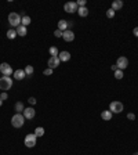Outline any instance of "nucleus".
<instances>
[{
	"label": "nucleus",
	"instance_id": "12",
	"mask_svg": "<svg viewBox=\"0 0 138 155\" xmlns=\"http://www.w3.org/2000/svg\"><path fill=\"white\" fill-rule=\"evenodd\" d=\"M25 76H26L25 69H17V71H14V79H15V80H22Z\"/></svg>",
	"mask_w": 138,
	"mask_h": 155
},
{
	"label": "nucleus",
	"instance_id": "5",
	"mask_svg": "<svg viewBox=\"0 0 138 155\" xmlns=\"http://www.w3.org/2000/svg\"><path fill=\"white\" fill-rule=\"evenodd\" d=\"M123 108H124V105L122 101H112L109 105V111L112 114H120L123 111Z\"/></svg>",
	"mask_w": 138,
	"mask_h": 155
},
{
	"label": "nucleus",
	"instance_id": "8",
	"mask_svg": "<svg viewBox=\"0 0 138 155\" xmlns=\"http://www.w3.org/2000/svg\"><path fill=\"white\" fill-rule=\"evenodd\" d=\"M116 67H117V69L124 71L128 67V60L126 57H119L116 61Z\"/></svg>",
	"mask_w": 138,
	"mask_h": 155
},
{
	"label": "nucleus",
	"instance_id": "10",
	"mask_svg": "<svg viewBox=\"0 0 138 155\" xmlns=\"http://www.w3.org/2000/svg\"><path fill=\"white\" fill-rule=\"evenodd\" d=\"M22 115L25 116V119H33L35 115H36V111H35L32 107L25 108V109H24V112H22Z\"/></svg>",
	"mask_w": 138,
	"mask_h": 155
},
{
	"label": "nucleus",
	"instance_id": "32",
	"mask_svg": "<svg viewBox=\"0 0 138 155\" xmlns=\"http://www.w3.org/2000/svg\"><path fill=\"white\" fill-rule=\"evenodd\" d=\"M127 118L130 119V121H134V119H135V115H134V114H128Z\"/></svg>",
	"mask_w": 138,
	"mask_h": 155
},
{
	"label": "nucleus",
	"instance_id": "29",
	"mask_svg": "<svg viewBox=\"0 0 138 155\" xmlns=\"http://www.w3.org/2000/svg\"><path fill=\"white\" fill-rule=\"evenodd\" d=\"M8 98V94L6 93V91H1V94H0V100L1 101H4V100H7Z\"/></svg>",
	"mask_w": 138,
	"mask_h": 155
},
{
	"label": "nucleus",
	"instance_id": "33",
	"mask_svg": "<svg viewBox=\"0 0 138 155\" xmlns=\"http://www.w3.org/2000/svg\"><path fill=\"white\" fill-rule=\"evenodd\" d=\"M133 33H134V36H137V38H138V27L133 29Z\"/></svg>",
	"mask_w": 138,
	"mask_h": 155
},
{
	"label": "nucleus",
	"instance_id": "28",
	"mask_svg": "<svg viewBox=\"0 0 138 155\" xmlns=\"http://www.w3.org/2000/svg\"><path fill=\"white\" fill-rule=\"evenodd\" d=\"M53 71L54 69H51V68H47V69L43 71V74H44L46 76H50V75H53Z\"/></svg>",
	"mask_w": 138,
	"mask_h": 155
},
{
	"label": "nucleus",
	"instance_id": "1",
	"mask_svg": "<svg viewBox=\"0 0 138 155\" xmlns=\"http://www.w3.org/2000/svg\"><path fill=\"white\" fill-rule=\"evenodd\" d=\"M24 123H25V116L22 115V114H15L14 116L11 118V125L14 126V128L20 129L24 126Z\"/></svg>",
	"mask_w": 138,
	"mask_h": 155
},
{
	"label": "nucleus",
	"instance_id": "17",
	"mask_svg": "<svg viewBox=\"0 0 138 155\" xmlns=\"http://www.w3.org/2000/svg\"><path fill=\"white\" fill-rule=\"evenodd\" d=\"M101 118L104 121H111L112 119V112L108 109V111H102L101 112Z\"/></svg>",
	"mask_w": 138,
	"mask_h": 155
},
{
	"label": "nucleus",
	"instance_id": "6",
	"mask_svg": "<svg viewBox=\"0 0 138 155\" xmlns=\"http://www.w3.org/2000/svg\"><path fill=\"white\" fill-rule=\"evenodd\" d=\"M0 72L3 74V76H11L13 74H14L13 68H11L10 64H7V62H3V64H0Z\"/></svg>",
	"mask_w": 138,
	"mask_h": 155
},
{
	"label": "nucleus",
	"instance_id": "16",
	"mask_svg": "<svg viewBox=\"0 0 138 155\" xmlns=\"http://www.w3.org/2000/svg\"><path fill=\"white\" fill-rule=\"evenodd\" d=\"M15 31H17V35H20V36H25L28 33L26 27H24V25H20L18 28H15Z\"/></svg>",
	"mask_w": 138,
	"mask_h": 155
},
{
	"label": "nucleus",
	"instance_id": "3",
	"mask_svg": "<svg viewBox=\"0 0 138 155\" xmlns=\"http://www.w3.org/2000/svg\"><path fill=\"white\" fill-rule=\"evenodd\" d=\"M11 86H13V78H10V76H1L0 78V89H1V91L11 89Z\"/></svg>",
	"mask_w": 138,
	"mask_h": 155
},
{
	"label": "nucleus",
	"instance_id": "4",
	"mask_svg": "<svg viewBox=\"0 0 138 155\" xmlns=\"http://www.w3.org/2000/svg\"><path fill=\"white\" fill-rule=\"evenodd\" d=\"M36 141H37V137L35 133H29L25 136V140H24V143L26 145L28 148H33L35 145H36Z\"/></svg>",
	"mask_w": 138,
	"mask_h": 155
},
{
	"label": "nucleus",
	"instance_id": "15",
	"mask_svg": "<svg viewBox=\"0 0 138 155\" xmlns=\"http://www.w3.org/2000/svg\"><path fill=\"white\" fill-rule=\"evenodd\" d=\"M58 29L59 31H62V32L66 31V29H68V21H66V20H59L58 21Z\"/></svg>",
	"mask_w": 138,
	"mask_h": 155
},
{
	"label": "nucleus",
	"instance_id": "31",
	"mask_svg": "<svg viewBox=\"0 0 138 155\" xmlns=\"http://www.w3.org/2000/svg\"><path fill=\"white\" fill-rule=\"evenodd\" d=\"M28 101H29L31 105H35V104H36V98H35V97H29V100H28Z\"/></svg>",
	"mask_w": 138,
	"mask_h": 155
},
{
	"label": "nucleus",
	"instance_id": "22",
	"mask_svg": "<svg viewBox=\"0 0 138 155\" xmlns=\"http://www.w3.org/2000/svg\"><path fill=\"white\" fill-rule=\"evenodd\" d=\"M35 134H36V137H42V136H44V129L43 128H36V130H35Z\"/></svg>",
	"mask_w": 138,
	"mask_h": 155
},
{
	"label": "nucleus",
	"instance_id": "18",
	"mask_svg": "<svg viewBox=\"0 0 138 155\" xmlns=\"http://www.w3.org/2000/svg\"><path fill=\"white\" fill-rule=\"evenodd\" d=\"M77 14H79V17H87L89 15V10L86 7H79L77 8Z\"/></svg>",
	"mask_w": 138,
	"mask_h": 155
},
{
	"label": "nucleus",
	"instance_id": "25",
	"mask_svg": "<svg viewBox=\"0 0 138 155\" xmlns=\"http://www.w3.org/2000/svg\"><path fill=\"white\" fill-rule=\"evenodd\" d=\"M115 78L119 79V80L122 79V78H123V71L122 69H116V71H115Z\"/></svg>",
	"mask_w": 138,
	"mask_h": 155
},
{
	"label": "nucleus",
	"instance_id": "11",
	"mask_svg": "<svg viewBox=\"0 0 138 155\" xmlns=\"http://www.w3.org/2000/svg\"><path fill=\"white\" fill-rule=\"evenodd\" d=\"M62 39H64L65 42H72V40H75V33H73V31H70V29H66V31H64V33H62Z\"/></svg>",
	"mask_w": 138,
	"mask_h": 155
},
{
	"label": "nucleus",
	"instance_id": "19",
	"mask_svg": "<svg viewBox=\"0 0 138 155\" xmlns=\"http://www.w3.org/2000/svg\"><path fill=\"white\" fill-rule=\"evenodd\" d=\"M31 24V17L29 15H22L21 18V25H24V27H28Z\"/></svg>",
	"mask_w": 138,
	"mask_h": 155
},
{
	"label": "nucleus",
	"instance_id": "13",
	"mask_svg": "<svg viewBox=\"0 0 138 155\" xmlns=\"http://www.w3.org/2000/svg\"><path fill=\"white\" fill-rule=\"evenodd\" d=\"M58 58H59V61L66 62V61L70 60V53H69V51H61V53L58 54Z\"/></svg>",
	"mask_w": 138,
	"mask_h": 155
},
{
	"label": "nucleus",
	"instance_id": "36",
	"mask_svg": "<svg viewBox=\"0 0 138 155\" xmlns=\"http://www.w3.org/2000/svg\"><path fill=\"white\" fill-rule=\"evenodd\" d=\"M134 155H138V152H134Z\"/></svg>",
	"mask_w": 138,
	"mask_h": 155
},
{
	"label": "nucleus",
	"instance_id": "27",
	"mask_svg": "<svg viewBox=\"0 0 138 155\" xmlns=\"http://www.w3.org/2000/svg\"><path fill=\"white\" fill-rule=\"evenodd\" d=\"M62 31H59V29H55V31H54V36H55V38H62Z\"/></svg>",
	"mask_w": 138,
	"mask_h": 155
},
{
	"label": "nucleus",
	"instance_id": "23",
	"mask_svg": "<svg viewBox=\"0 0 138 155\" xmlns=\"http://www.w3.org/2000/svg\"><path fill=\"white\" fill-rule=\"evenodd\" d=\"M48 51H50V54H51V57H55V55H58V54H59L58 53V48L55 47V46H51Z\"/></svg>",
	"mask_w": 138,
	"mask_h": 155
},
{
	"label": "nucleus",
	"instance_id": "34",
	"mask_svg": "<svg viewBox=\"0 0 138 155\" xmlns=\"http://www.w3.org/2000/svg\"><path fill=\"white\" fill-rule=\"evenodd\" d=\"M111 69H112V71H113V72H115V71H116V69H117V67H116V64H115V65H112V67H111Z\"/></svg>",
	"mask_w": 138,
	"mask_h": 155
},
{
	"label": "nucleus",
	"instance_id": "21",
	"mask_svg": "<svg viewBox=\"0 0 138 155\" xmlns=\"http://www.w3.org/2000/svg\"><path fill=\"white\" fill-rule=\"evenodd\" d=\"M7 38L8 39H15L17 38V31L15 29H8V31H7Z\"/></svg>",
	"mask_w": 138,
	"mask_h": 155
},
{
	"label": "nucleus",
	"instance_id": "24",
	"mask_svg": "<svg viewBox=\"0 0 138 155\" xmlns=\"http://www.w3.org/2000/svg\"><path fill=\"white\" fill-rule=\"evenodd\" d=\"M25 74H26L28 76H31L33 74V67L32 65H26V67H25Z\"/></svg>",
	"mask_w": 138,
	"mask_h": 155
},
{
	"label": "nucleus",
	"instance_id": "30",
	"mask_svg": "<svg viewBox=\"0 0 138 155\" xmlns=\"http://www.w3.org/2000/svg\"><path fill=\"white\" fill-rule=\"evenodd\" d=\"M86 0H79V1H76V4H77V7H86Z\"/></svg>",
	"mask_w": 138,
	"mask_h": 155
},
{
	"label": "nucleus",
	"instance_id": "20",
	"mask_svg": "<svg viewBox=\"0 0 138 155\" xmlns=\"http://www.w3.org/2000/svg\"><path fill=\"white\" fill-rule=\"evenodd\" d=\"M24 109H25V107H24V104H22L21 101H18L15 104V111H17V114H21V112H24Z\"/></svg>",
	"mask_w": 138,
	"mask_h": 155
},
{
	"label": "nucleus",
	"instance_id": "7",
	"mask_svg": "<svg viewBox=\"0 0 138 155\" xmlns=\"http://www.w3.org/2000/svg\"><path fill=\"white\" fill-rule=\"evenodd\" d=\"M77 4H76V1H68V3H65L64 6V10L69 14H72V13H77Z\"/></svg>",
	"mask_w": 138,
	"mask_h": 155
},
{
	"label": "nucleus",
	"instance_id": "35",
	"mask_svg": "<svg viewBox=\"0 0 138 155\" xmlns=\"http://www.w3.org/2000/svg\"><path fill=\"white\" fill-rule=\"evenodd\" d=\"M1 104H3V101H1V100H0V107H1Z\"/></svg>",
	"mask_w": 138,
	"mask_h": 155
},
{
	"label": "nucleus",
	"instance_id": "9",
	"mask_svg": "<svg viewBox=\"0 0 138 155\" xmlns=\"http://www.w3.org/2000/svg\"><path fill=\"white\" fill-rule=\"evenodd\" d=\"M48 68H51V69H55V68H58L59 64H61V61H59L58 55H55V57H50L48 58Z\"/></svg>",
	"mask_w": 138,
	"mask_h": 155
},
{
	"label": "nucleus",
	"instance_id": "14",
	"mask_svg": "<svg viewBox=\"0 0 138 155\" xmlns=\"http://www.w3.org/2000/svg\"><path fill=\"white\" fill-rule=\"evenodd\" d=\"M123 7V1L122 0H113V3H112V10L113 11H116V10H120Z\"/></svg>",
	"mask_w": 138,
	"mask_h": 155
},
{
	"label": "nucleus",
	"instance_id": "26",
	"mask_svg": "<svg viewBox=\"0 0 138 155\" xmlns=\"http://www.w3.org/2000/svg\"><path fill=\"white\" fill-rule=\"evenodd\" d=\"M106 17H108V18H113V17H115V11L112 10V8H109V10L106 11Z\"/></svg>",
	"mask_w": 138,
	"mask_h": 155
},
{
	"label": "nucleus",
	"instance_id": "2",
	"mask_svg": "<svg viewBox=\"0 0 138 155\" xmlns=\"http://www.w3.org/2000/svg\"><path fill=\"white\" fill-rule=\"evenodd\" d=\"M21 18L22 17L18 13H10V14H8V24H10L11 27L18 28L21 25Z\"/></svg>",
	"mask_w": 138,
	"mask_h": 155
}]
</instances>
